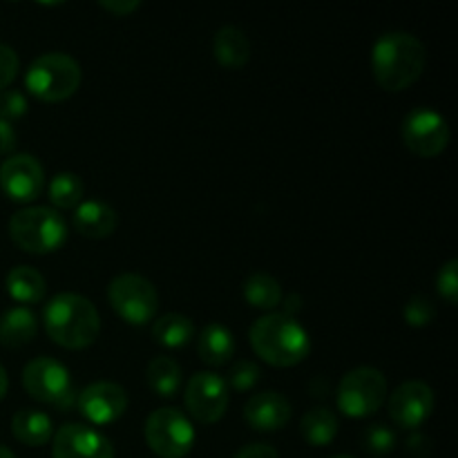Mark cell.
Here are the masks:
<instances>
[{
    "label": "cell",
    "mask_w": 458,
    "mask_h": 458,
    "mask_svg": "<svg viewBox=\"0 0 458 458\" xmlns=\"http://www.w3.org/2000/svg\"><path fill=\"white\" fill-rule=\"evenodd\" d=\"M428 49L410 31H387L371 49V72L376 83L387 92H403L423 76Z\"/></svg>",
    "instance_id": "cell-1"
},
{
    "label": "cell",
    "mask_w": 458,
    "mask_h": 458,
    "mask_svg": "<svg viewBox=\"0 0 458 458\" xmlns=\"http://www.w3.org/2000/svg\"><path fill=\"white\" fill-rule=\"evenodd\" d=\"M249 340L255 356L280 369L300 365L311 353V335L300 325L298 318H291L282 311L258 318L250 327Z\"/></svg>",
    "instance_id": "cell-2"
},
{
    "label": "cell",
    "mask_w": 458,
    "mask_h": 458,
    "mask_svg": "<svg viewBox=\"0 0 458 458\" xmlns=\"http://www.w3.org/2000/svg\"><path fill=\"white\" fill-rule=\"evenodd\" d=\"M43 327L54 344L81 352L97 343L101 334V318L92 300L79 293H58L45 304Z\"/></svg>",
    "instance_id": "cell-3"
},
{
    "label": "cell",
    "mask_w": 458,
    "mask_h": 458,
    "mask_svg": "<svg viewBox=\"0 0 458 458\" xmlns=\"http://www.w3.org/2000/svg\"><path fill=\"white\" fill-rule=\"evenodd\" d=\"M83 83V70L65 52L40 54L25 72V88L43 103H61L74 97Z\"/></svg>",
    "instance_id": "cell-4"
},
{
    "label": "cell",
    "mask_w": 458,
    "mask_h": 458,
    "mask_svg": "<svg viewBox=\"0 0 458 458\" xmlns=\"http://www.w3.org/2000/svg\"><path fill=\"white\" fill-rule=\"evenodd\" d=\"M9 237L30 255L56 253L67 242V224L58 210L47 206H27L9 219Z\"/></svg>",
    "instance_id": "cell-5"
},
{
    "label": "cell",
    "mask_w": 458,
    "mask_h": 458,
    "mask_svg": "<svg viewBox=\"0 0 458 458\" xmlns=\"http://www.w3.org/2000/svg\"><path fill=\"white\" fill-rule=\"evenodd\" d=\"M22 387L34 401L52 405L54 410H72L76 405L74 383L70 369L56 358L38 356L22 369Z\"/></svg>",
    "instance_id": "cell-6"
},
{
    "label": "cell",
    "mask_w": 458,
    "mask_h": 458,
    "mask_svg": "<svg viewBox=\"0 0 458 458\" xmlns=\"http://www.w3.org/2000/svg\"><path fill=\"white\" fill-rule=\"evenodd\" d=\"M335 403L349 419H367L387 403V378L376 367H356L340 380Z\"/></svg>",
    "instance_id": "cell-7"
},
{
    "label": "cell",
    "mask_w": 458,
    "mask_h": 458,
    "mask_svg": "<svg viewBox=\"0 0 458 458\" xmlns=\"http://www.w3.org/2000/svg\"><path fill=\"white\" fill-rule=\"evenodd\" d=\"M110 307L121 320L132 327H143L155 320L159 309V293L155 284L137 273H121L107 286Z\"/></svg>",
    "instance_id": "cell-8"
},
{
    "label": "cell",
    "mask_w": 458,
    "mask_h": 458,
    "mask_svg": "<svg viewBox=\"0 0 458 458\" xmlns=\"http://www.w3.org/2000/svg\"><path fill=\"white\" fill-rule=\"evenodd\" d=\"M146 443L159 458H186L195 445V428L182 410L161 407L148 416Z\"/></svg>",
    "instance_id": "cell-9"
},
{
    "label": "cell",
    "mask_w": 458,
    "mask_h": 458,
    "mask_svg": "<svg viewBox=\"0 0 458 458\" xmlns=\"http://www.w3.org/2000/svg\"><path fill=\"white\" fill-rule=\"evenodd\" d=\"M401 137L407 150L423 159H434L445 152L447 143H450V125L441 112L432 110V107H414L403 119Z\"/></svg>",
    "instance_id": "cell-10"
},
{
    "label": "cell",
    "mask_w": 458,
    "mask_h": 458,
    "mask_svg": "<svg viewBox=\"0 0 458 458\" xmlns=\"http://www.w3.org/2000/svg\"><path fill=\"white\" fill-rule=\"evenodd\" d=\"M183 405L197 423L213 425L228 410V385L215 371H197L186 385Z\"/></svg>",
    "instance_id": "cell-11"
},
{
    "label": "cell",
    "mask_w": 458,
    "mask_h": 458,
    "mask_svg": "<svg viewBox=\"0 0 458 458\" xmlns=\"http://www.w3.org/2000/svg\"><path fill=\"white\" fill-rule=\"evenodd\" d=\"M434 405H437V398H434L432 387L423 380H407L401 387H396V392L389 394L387 401L394 423L411 432L428 423L429 416L434 414Z\"/></svg>",
    "instance_id": "cell-12"
},
{
    "label": "cell",
    "mask_w": 458,
    "mask_h": 458,
    "mask_svg": "<svg viewBox=\"0 0 458 458\" xmlns=\"http://www.w3.org/2000/svg\"><path fill=\"white\" fill-rule=\"evenodd\" d=\"M0 188L16 204H30L45 191V170L34 155H12L0 165Z\"/></svg>",
    "instance_id": "cell-13"
},
{
    "label": "cell",
    "mask_w": 458,
    "mask_h": 458,
    "mask_svg": "<svg viewBox=\"0 0 458 458\" xmlns=\"http://www.w3.org/2000/svg\"><path fill=\"white\" fill-rule=\"evenodd\" d=\"M83 419L94 425H110L119 420L128 410V394L121 385L98 380L76 394V405Z\"/></svg>",
    "instance_id": "cell-14"
},
{
    "label": "cell",
    "mask_w": 458,
    "mask_h": 458,
    "mask_svg": "<svg viewBox=\"0 0 458 458\" xmlns=\"http://www.w3.org/2000/svg\"><path fill=\"white\" fill-rule=\"evenodd\" d=\"M54 458H114L110 438L83 423H67L52 437Z\"/></svg>",
    "instance_id": "cell-15"
},
{
    "label": "cell",
    "mask_w": 458,
    "mask_h": 458,
    "mask_svg": "<svg viewBox=\"0 0 458 458\" xmlns=\"http://www.w3.org/2000/svg\"><path fill=\"white\" fill-rule=\"evenodd\" d=\"M291 414V403L286 396L277 392H259L246 401L244 405V420L249 423L250 429L262 434L280 432L289 425Z\"/></svg>",
    "instance_id": "cell-16"
},
{
    "label": "cell",
    "mask_w": 458,
    "mask_h": 458,
    "mask_svg": "<svg viewBox=\"0 0 458 458\" xmlns=\"http://www.w3.org/2000/svg\"><path fill=\"white\" fill-rule=\"evenodd\" d=\"M72 224L88 240H106L119 226V215L106 201L89 199L76 206Z\"/></svg>",
    "instance_id": "cell-17"
},
{
    "label": "cell",
    "mask_w": 458,
    "mask_h": 458,
    "mask_svg": "<svg viewBox=\"0 0 458 458\" xmlns=\"http://www.w3.org/2000/svg\"><path fill=\"white\" fill-rule=\"evenodd\" d=\"M235 335L228 327L219 325V322L206 325L197 338V353H199L201 362H206L208 367L228 365L235 356Z\"/></svg>",
    "instance_id": "cell-18"
},
{
    "label": "cell",
    "mask_w": 458,
    "mask_h": 458,
    "mask_svg": "<svg viewBox=\"0 0 458 458\" xmlns=\"http://www.w3.org/2000/svg\"><path fill=\"white\" fill-rule=\"evenodd\" d=\"M38 334V320L27 307H13L0 316V344L7 349H21Z\"/></svg>",
    "instance_id": "cell-19"
},
{
    "label": "cell",
    "mask_w": 458,
    "mask_h": 458,
    "mask_svg": "<svg viewBox=\"0 0 458 458\" xmlns=\"http://www.w3.org/2000/svg\"><path fill=\"white\" fill-rule=\"evenodd\" d=\"M213 54L219 65L231 67V70L246 65L250 58L249 36L235 25L219 27L213 38Z\"/></svg>",
    "instance_id": "cell-20"
},
{
    "label": "cell",
    "mask_w": 458,
    "mask_h": 458,
    "mask_svg": "<svg viewBox=\"0 0 458 458\" xmlns=\"http://www.w3.org/2000/svg\"><path fill=\"white\" fill-rule=\"evenodd\" d=\"M12 434L16 437V441H21L22 445L30 447H40L45 443L52 441L54 437V425L45 411L31 410H18L12 419Z\"/></svg>",
    "instance_id": "cell-21"
},
{
    "label": "cell",
    "mask_w": 458,
    "mask_h": 458,
    "mask_svg": "<svg viewBox=\"0 0 458 458\" xmlns=\"http://www.w3.org/2000/svg\"><path fill=\"white\" fill-rule=\"evenodd\" d=\"M7 286L9 298L16 300L21 304H36L45 298V291H47V282L45 277L36 271L34 267H16L7 273Z\"/></svg>",
    "instance_id": "cell-22"
},
{
    "label": "cell",
    "mask_w": 458,
    "mask_h": 458,
    "mask_svg": "<svg viewBox=\"0 0 458 458\" xmlns=\"http://www.w3.org/2000/svg\"><path fill=\"white\" fill-rule=\"evenodd\" d=\"M304 441L313 447H327L338 437V416L329 407H313L300 420Z\"/></svg>",
    "instance_id": "cell-23"
},
{
    "label": "cell",
    "mask_w": 458,
    "mask_h": 458,
    "mask_svg": "<svg viewBox=\"0 0 458 458\" xmlns=\"http://www.w3.org/2000/svg\"><path fill=\"white\" fill-rule=\"evenodd\" d=\"M152 338L165 349H183L195 338V325L183 313H165L152 325Z\"/></svg>",
    "instance_id": "cell-24"
},
{
    "label": "cell",
    "mask_w": 458,
    "mask_h": 458,
    "mask_svg": "<svg viewBox=\"0 0 458 458\" xmlns=\"http://www.w3.org/2000/svg\"><path fill=\"white\" fill-rule=\"evenodd\" d=\"M244 300L253 309H262V311H273L282 304L284 293H282V284L271 276V273H253L246 277L244 286H242Z\"/></svg>",
    "instance_id": "cell-25"
},
{
    "label": "cell",
    "mask_w": 458,
    "mask_h": 458,
    "mask_svg": "<svg viewBox=\"0 0 458 458\" xmlns=\"http://www.w3.org/2000/svg\"><path fill=\"white\" fill-rule=\"evenodd\" d=\"M148 387L161 398H173L182 387V367L168 356L152 358L146 369Z\"/></svg>",
    "instance_id": "cell-26"
},
{
    "label": "cell",
    "mask_w": 458,
    "mask_h": 458,
    "mask_svg": "<svg viewBox=\"0 0 458 458\" xmlns=\"http://www.w3.org/2000/svg\"><path fill=\"white\" fill-rule=\"evenodd\" d=\"M47 195L49 201L54 204V210H70L76 208V206L83 201L85 195V186L81 182L79 174L74 173H58L54 174L52 182L47 186Z\"/></svg>",
    "instance_id": "cell-27"
},
{
    "label": "cell",
    "mask_w": 458,
    "mask_h": 458,
    "mask_svg": "<svg viewBox=\"0 0 458 458\" xmlns=\"http://www.w3.org/2000/svg\"><path fill=\"white\" fill-rule=\"evenodd\" d=\"M396 432L383 423L369 425V428L365 429V434H362V447H365L367 454L376 458L392 454V452L396 450Z\"/></svg>",
    "instance_id": "cell-28"
},
{
    "label": "cell",
    "mask_w": 458,
    "mask_h": 458,
    "mask_svg": "<svg viewBox=\"0 0 458 458\" xmlns=\"http://www.w3.org/2000/svg\"><path fill=\"white\" fill-rule=\"evenodd\" d=\"M403 316H405L407 325L410 327L423 329V327H428L429 322L434 320L437 309H434L432 300L429 298H425V295H414V298L405 304V309H403Z\"/></svg>",
    "instance_id": "cell-29"
},
{
    "label": "cell",
    "mask_w": 458,
    "mask_h": 458,
    "mask_svg": "<svg viewBox=\"0 0 458 458\" xmlns=\"http://www.w3.org/2000/svg\"><path fill=\"white\" fill-rule=\"evenodd\" d=\"M259 376L262 374H259L258 362L237 360L235 365L228 369V385H231L233 389H237V392H249V389H253L255 385H258Z\"/></svg>",
    "instance_id": "cell-30"
},
{
    "label": "cell",
    "mask_w": 458,
    "mask_h": 458,
    "mask_svg": "<svg viewBox=\"0 0 458 458\" xmlns=\"http://www.w3.org/2000/svg\"><path fill=\"white\" fill-rule=\"evenodd\" d=\"M437 291L450 307L458 304V262L450 259L437 273Z\"/></svg>",
    "instance_id": "cell-31"
},
{
    "label": "cell",
    "mask_w": 458,
    "mask_h": 458,
    "mask_svg": "<svg viewBox=\"0 0 458 458\" xmlns=\"http://www.w3.org/2000/svg\"><path fill=\"white\" fill-rule=\"evenodd\" d=\"M27 112V98L25 94L18 92V89H3L0 92V121H12L21 119Z\"/></svg>",
    "instance_id": "cell-32"
},
{
    "label": "cell",
    "mask_w": 458,
    "mask_h": 458,
    "mask_svg": "<svg viewBox=\"0 0 458 458\" xmlns=\"http://www.w3.org/2000/svg\"><path fill=\"white\" fill-rule=\"evenodd\" d=\"M18 70H21V61H18V54L13 52L9 45L0 43V92L7 89L9 85L16 79Z\"/></svg>",
    "instance_id": "cell-33"
},
{
    "label": "cell",
    "mask_w": 458,
    "mask_h": 458,
    "mask_svg": "<svg viewBox=\"0 0 458 458\" xmlns=\"http://www.w3.org/2000/svg\"><path fill=\"white\" fill-rule=\"evenodd\" d=\"M407 452L414 458H428L432 454V438L428 434L414 432L407 438Z\"/></svg>",
    "instance_id": "cell-34"
},
{
    "label": "cell",
    "mask_w": 458,
    "mask_h": 458,
    "mask_svg": "<svg viewBox=\"0 0 458 458\" xmlns=\"http://www.w3.org/2000/svg\"><path fill=\"white\" fill-rule=\"evenodd\" d=\"M98 7L110 12L112 16L123 18V16H130L132 12H137V9L141 7V3H139V0H101Z\"/></svg>",
    "instance_id": "cell-35"
},
{
    "label": "cell",
    "mask_w": 458,
    "mask_h": 458,
    "mask_svg": "<svg viewBox=\"0 0 458 458\" xmlns=\"http://www.w3.org/2000/svg\"><path fill=\"white\" fill-rule=\"evenodd\" d=\"M233 458H280V454L268 443H250V445L242 447Z\"/></svg>",
    "instance_id": "cell-36"
},
{
    "label": "cell",
    "mask_w": 458,
    "mask_h": 458,
    "mask_svg": "<svg viewBox=\"0 0 458 458\" xmlns=\"http://www.w3.org/2000/svg\"><path fill=\"white\" fill-rule=\"evenodd\" d=\"M16 143H18V134L16 130H13V125L7 123V121H0V155H9V152H13Z\"/></svg>",
    "instance_id": "cell-37"
},
{
    "label": "cell",
    "mask_w": 458,
    "mask_h": 458,
    "mask_svg": "<svg viewBox=\"0 0 458 458\" xmlns=\"http://www.w3.org/2000/svg\"><path fill=\"white\" fill-rule=\"evenodd\" d=\"M7 389H9V378H7V371H4V367L0 365V401H3V398L7 396Z\"/></svg>",
    "instance_id": "cell-38"
},
{
    "label": "cell",
    "mask_w": 458,
    "mask_h": 458,
    "mask_svg": "<svg viewBox=\"0 0 458 458\" xmlns=\"http://www.w3.org/2000/svg\"><path fill=\"white\" fill-rule=\"evenodd\" d=\"M0 458H16V454H13V452L9 450V447L0 445Z\"/></svg>",
    "instance_id": "cell-39"
},
{
    "label": "cell",
    "mask_w": 458,
    "mask_h": 458,
    "mask_svg": "<svg viewBox=\"0 0 458 458\" xmlns=\"http://www.w3.org/2000/svg\"><path fill=\"white\" fill-rule=\"evenodd\" d=\"M331 458H356V456H349V454H338V456H331Z\"/></svg>",
    "instance_id": "cell-40"
}]
</instances>
